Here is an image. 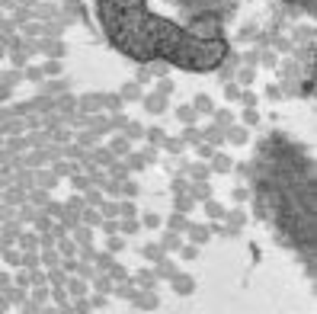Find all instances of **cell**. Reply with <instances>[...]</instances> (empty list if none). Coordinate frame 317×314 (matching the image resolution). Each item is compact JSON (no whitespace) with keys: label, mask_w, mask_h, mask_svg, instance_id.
<instances>
[{"label":"cell","mask_w":317,"mask_h":314,"mask_svg":"<svg viewBox=\"0 0 317 314\" xmlns=\"http://www.w3.org/2000/svg\"><path fill=\"white\" fill-rule=\"evenodd\" d=\"M192 109H199V112H211V100L208 97H196V106Z\"/></svg>","instance_id":"obj_36"},{"label":"cell","mask_w":317,"mask_h":314,"mask_svg":"<svg viewBox=\"0 0 317 314\" xmlns=\"http://www.w3.org/2000/svg\"><path fill=\"white\" fill-rule=\"evenodd\" d=\"M4 298L10 301V304H23V301H26V295H23V289H20V285H16V289L10 285V289H4Z\"/></svg>","instance_id":"obj_19"},{"label":"cell","mask_w":317,"mask_h":314,"mask_svg":"<svg viewBox=\"0 0 317 314\" xmlns=\"http://www.w3.org/2000/svg\"><path fill=\"white\" fill-rule=\"evenodd\" d=\"M29 247L35 250V247H39V241H35V238H23V250H29Z\"/></svg>","instance_id":"obj_46"},{"label":"cell","mask_w":317,"mask_h":314,"mask_svg":"<svg viewBox=\"0 0 317 314\" xmlns=\"http://www.w3.org/2000/svg\"><path fill=\"white\" fill-rule=\"evenodd\" d=\"M202 205H205V215L211 221H224V205L218 202V199H208V202H202Z\"/></svg>","instance_id":"obj_12"},{"label":"cell","mask_w":317,"mask_h":314,"mask_svg":"<svg viewBox=\"0 0 317 314\" xmlns=\"http://www.w3.org/2000/svg\"><path fill=\"white\" fill-rule=\"evenodd\" d=\"M224 218H227V221H231V231L244 228V221H247V215L241 212V208H234V212H224Z\"/></svg>","instance_id":"obj_18"},{"label":"cell","mask_w":317,"mask_h":314,"mask_svg":"<svg viewBox=\"0 0 317 314\" xmlns=\"http://www.w3.org/2000/svg\"><path fill=\"white\" fill-rule=\"evenodd\" d=\"M138 228H141L138 218H122V224H119V231H122V234H138Z\"/></svg>","instance_id":"obj_22"},{"label":"cell","mask_w":317,"mask_h":314,"mask_svg":"<svg viewBox=\"0 0 317 314\" xmlns=\"http://www.w3.org/2000/svg\"><path fill=\"white\" fill-rule=\"evenodd\" d=\"M167 282L173 285V292H176V295H192V292H196V279L186 276V273H180V269H176V273L167 279Z\"/></svg>","instance_id":"obj_2"},{"label":"cell","mask_w":317,"mask_h":314,"mask_svg":"<svg viewBox=\"0 0 317 314\" xmlns=\"http://www.w3.org/2000/svg\"><path fill=\"white\" fill-rule=\"evenodd\" d=\"M106 247H109V254H119V250H125V238H122V234H112V238L106 241Z\"/></svg>","instance_id":"obj_26"},{"label":"cell","mask_w":317,"mask_h":314,"mask_svg":"<svg viewBox=\"0 0 317 314\" xmlns=\"http://www.w3.org/2000/svg\"><path fill=\"white\" fill-rule=\"evenodd\" d=\"M224 141L241 147V144H247V141H250V132H247L244 125H227V128H224Z\"/></svg>","instance_id":"obj_4"},{"label":"cell","mask_w":317,"mask_h":314,"mask_svg":"<svg viewBox=\"0 0 317 314\" xmlns=\"http://www.w3.org/2000/svg\"><path fill=\"white\" fill-rule=\"evenodd\" d=\"M186 215H180V212H173L170 218H167V231H176V234H183V231H186Z\"/></svg>","instance_id":"obj_14"},{"label":"cell","mask_w":317,"mask_h":314,"mask_svg":"<svg viewBox=\"0 0 317 314\" xmlns=\"http://www.w3.org/2000/svg\"><path fill=\"white\" fill-rule=\"evenodd\" d=\"M208 161H211V164H208L211 173H231V157H227V154H218V151H215Z\"/></svg>","instance_id":"obj_7"},{"label":"cell","mask_w":317,"mask_h":314,"mask_svg":"<svg viewBox=\"0 0 317 314\" xmlns=\"http://www.w3.org/2000/svg\"><path fill=\"white\" fill-rule=\"evenodd\" d=\"M29 301H35V304H39V308H42V304H45V301H48V289H35Z\"/></svg>","instance_id":"obj_33"},{"label":"cell","mask_w":317,"mask_h":314,"mask_svg":"<svg viewBox=\"0 0 317 314\" xmlns=\"http://www.w3.org/2000/svg\"><path fill=\"white\" fill-rule=\"evenodd\" d=\"M189 177L196 180V183H205L208 177H211V170H208V164H202V167H192L189 170Z\"/></svg>","instance_id":"obj_25"},{"label":"cell","mask_w":317,"mask_h":314,"mask_svg":"<svg viewBox=\"0 0 317 314\" xmlns=\"http://www.w3.org/2000/svg\"><path fill=\"white\" fill-rule=\"evenodd\" d=\"M87 202H90V205H103V196H96V193H90V196H87Z\"/></svg>","instance_id":"obj_47"},{"label":"cell","mask_w":317,"mask_h":314,"mask_svg":"<svg viewBox=\"0 0 317 314\" xmlns=\"http://www.w3.org/2000/svg\"><path fill=\"white\" fill-rule=\"evenodd\" d=\"M4 260H7L10 266H20V263H23V257L16 254V250H10V254H4Z\"/></svg>","instance_id":"obj_40"},{"label":"cell","mask_w":317,"mask_h":314,"mask_svg":"<svg viewBox=\"0 0 317 314\" xmlns=\"http://www.w3.org/2000/svg\"><path fill=\"white\" fill-rule=\"evenodd\" d=\"M106 304V295H93V301H90V308H103Z\"/></svg>","instance_id":"obj_45"},{"label":"cell","mask_w":317,"mask_h":314,"mask_svg":"<svg viewBox=\"0 0 317 314\" xmlns=\"http://www.w3.org/2000/svg\"><path fill=\"white\" fill-rule=\"evenodd\" d=\"M100 208H103L106 218H119V202H103Z\"/></svg>","instance_id":"obj_31"},{"label":"cell","mask_w":317,"mask_h":314,"mask_svg":"<svg viewBox=\"0 0 317 314\" xmlns=\"http://www.w3.org/2000/svg\"><path fill=\"white\" fill-rule=\"evenodd\" d=\"M119 193L125 196V199H138V186H135V183H128V180H122V189H119Z\"/></svg>","instance_id":"obj_28"},{"label":"cell","mask_w":317,"mask_h":314,"mask_svg":"<svg viewBox=\"0 0 317 314\" xmlns=\"http://www.w3.org/2000/svg\"><path fill=\"white\" fill-rule=\"evenodd\" d=\"M131 285H141V289H157V276L151 269H138L135 276H131Z\"/></svg>","instance_id":"obj_6"},{"label":"cell","mask_w":317,"mask_h":314,"mask_svg":"<svg viewBox=\"0 0 317 314\" xmlns=\"http://www.w3.org/2000/svg\"><path fill=\"white\" fill-rule=\"evenodd\" d=\"M202 141V132L196 125H186V132H183V144H199Z\"/></svg>","instance_id":"obj_20"},{"label":"cell","mask_w":317,"mask_h":314,"mask_svg":"<svg viewBox=\"0 0 317 314\" xmlns=\"http://www.w3.org/2000/svg\"><path fill=\"white\" fill-rule=\"evenodd\" d=\"M176 119L183 122V125H196V119H199V112L192 109V106H180V112H176Z\"/></svg>","instance_id":"obj_15"},{"label":"cell","mask_w":317,"mask_h":314,"mask_svg":"<svg viewBox=\"0 0 317 314\" xmlns=\"http://www.w3.org/2000/svg\"><path fill=\"white\" fill-rule=\"evenodd\" d=\"M125 100H141V90H138V84H128V90L122 93Z\"/></svg>","instance_id":"obj_38"},{"label":"cell","mask_w":317,"mask_h":314,"mask_svg":"<svg viewBox=\"0 0 317 314\" xmlns=\"http://www.w3.org/2000/svg\"><path fill=\"white\" fill-rule=\"evenodd\" d=\"M7 308H10V301L4 298V292H0V314H7Z\"/></svg>","instance_id":"obj_49"},{"label":"cell","mask_w":317,"mask_h":314,"mask_svg":"<svg viewBox=\"0 0 317 314\" xmlns=\"http://www.w3.org/2000/svg\"><path fill=\"white\" fill-rule=\"evenodd\" d=\"M192 205H196V199H192L189 193H183V183H176V212H180V215H186Z\"/></svg>","instance_id":"obj_8"},{"label":"cell","mask_w":317,"mask_h":314,"mask_svg":"<svg viewBox=\"0 0 317 314\" xmlns=\"http://www.w3.org/2000/svg\"><path fill=\"white\" fill-rule=\"evenodd\" d=\"M202 141L205 144H211V147H218L224 141V128L221 125H211V128H205V132H202Z\"/></svg>","instance_id":"obj_9"},{"label":"cell","mask_w":317,"mask_h":314,"mask_svg":"<svg viewBox=\"0 0 317 314\" xmlns=\"http://www.w3.org/2000/svg\"><path fill=\"white\" fill-rule=\"evenodd\" d=\"M128 167L141 170V167H147V164H144V157H141V154H128Z\"/></svg>","instance_id":"obj_35"},{"label":"cell","mask_w":317,"mask_h":314,"mask_svg":"<svg viewBox=\"0 0 317 314\" xmlns=\"http://www.w3.org/2000/svg\"><path fill=\"white\" fill-rule=\"evenodd\" d=\"M144 257H147V260H154V263H157V260L164 257V250L157 247V244H147V247H144Z\"/></svg>","instance_id":"obj_30"},{"label":"cell","mask_w":317,"mask_h":314,"mask_svg":"<svg viewBox=\"0 0 317 314\" xmlns=\"http://www.w3.org/2000/svg\"><path fill=\"white\" fill-rule=\"evenodd\" d=\"M51 282H55V285H64V273H58V269H51Z\"/></svg>","instance_id":"obj_43"},{"label":"cell","mask_w":317,"mask_h":314,"mask_svg":"<svg viewBox=\"0 0 317 314\" xmlns=\"http://www.w3.org/2000/svg\"><path fill=\"white\" fill-rule=\"evenodd\" d=\"M81 215H84V221H87V224H90V228H96V224H103V215H100V212H96V208H84V212H81Z\"/></svg>","instance_id":"obj_24"},{"label":"cell","mask_w":317,"mask_h":314,"mask_svg":"<svg viewBox=\"0 0 317 314\" xmlns=\"http://www.w3.org/2000/svg\"><path fill=\"white\" fill-rule=\"evenodd\" d=\"M241 100H244V106H247V109H253V103H257V97H253V93H244Z\"/></svg>","instance_id":"obj_44"},{"label":"cell","mask_w":317,"mask_h":314,"mask_svg":"<svg viewBox=\"0 0 317 314\" xmlns=\"http://www.w3.org/2000/svg\"><path fill=\"white\" fill-rule=\"evenodd\" d=\"M161 221H164V218L157 215V212H144V218H141V224H144V228H151V231L161 228Z\"/></svg>","instance_id":"obj_21"},{"label":"cell","mask_w":317,"mask_h":314,"mask_svg":"<svg viewBox=\"0 0 317 314\" xmlns=\"http://www.w3.org/2000/svg\"><path fill=\"white\" fill-rule=\"evenodd\" d=\"M138 212H135V205H131V202H122L119 205V218H135Z\"/></svg>","instance_id":"obj_34"},{"label":"cell","mask_w":317,"mask_h":314,"mask_svg":"<svg viewBox=\"0 0 317 314\" xmlns=\"http://www.w3.org/2000/svg\"><path fill=\"white\" fill-rule=\"evenodd\" d=\"M186 189H189V196L196 199V202H208V199H211V186H208V183H196V186H186Z\"/></svg>","instance_id":"obj_13"},{"label":"cell","mask_w":317,"mask_h":314,"mask_svg":"<svg viewBox=\"0 0 317 314\" xmlns=\"http://www.w3.org/2000/svg\"><path fill=\"white\" fill-rule=\"evenodd\" d=\"M224 93H227V100H237V97H241V90H237V87H227Z\"/></svg>","instance_id":"obj_48"},{"label":"cell","mask_w":317,"mask_h":314,"mask_svg":"<svg viewBox=\"0 0 317 314\" xmlns=\"http://www.w3.org/2000/svg\"><path fill=\"white\" fill-rule=\"evenodd\" d=\"M180 257H183V260H196V257H199V247H196V244H183V247H180Z\"/></svg>","instance_id":"obj_29"},{"label":"cell","mask_w":317,"mask_h":314,"mask_svg":"<svg viewBox=\"0 0 317 314\" xmlns=\"http://www.w3.org/2000/svg\"><path fill=\"white\" fill-rule=\"evenodd\" d=\"M157 247L164 250V254H176V250L183 247V234H176V231H167L164 238H161V244Z\"/></svg>","instance_id":"obj_5"},{"label":"cell","mask_w":317,"mask_h":314,"mask_svg":"<svg viewBox=\"0 0 317 314\" xmlns=\"http://www.w3.org/2000/svg\"><path fill=\"white\" fill-rule=\"evenodd\" d=\"M23 314H39V304H35V301H29V298H26V301H23Z\"/></svg>","instance_id":"obj_41"},{"label":"cell","mask_w":317,"mask_h":314,"mask_svg":"<svg viewBox=\"0 0 317 314\" xmlns=\"http://www.w3.org/2000/svg\"><path fill=\"white\" fill-rule=\"evenodd\" d=\"M183 234H186L189 244H196V247H202V244H208V241H211V228H208V224H192V221H189Z\"/></svg>","instance_id":"obj_3"},{"label":"cell","mask_w":317,"mask_h":314,"mask_svg":"<svg viewBox=\"0 0 317 314\" xmlns=\"http://www.w3.org/2000/svg\"><path fill=\"white\" fill-rule=\"evenodd\" d=\"M260 125V112L257 109H244V128H253Z\"/></svg>","instance_id":"obj_27"},{"label":"cell","mask_w":317,"mask_h":314,"mask_svg":"<svg viewBox=\"0 0 317 314\" xmlns=\"http://www.w3.org/2000/svg\"><path fill=\"white\" fill-rule=\"evenodd\" d=\"M39 314H58V308H45V304H42V308H39Z\"/></svg>","instance_id":"obj_50"},{"label":"cell","mask_w":317,"mask_h":314,"mask_svg":"<svg viewBox=\"0 0 317 314\" xmlns=\"http://www.w3.org/2000/svg\"><path fill=\"white\" fill-rule=\"evenodd\" d=\"M64 292H70L74 298H84V295H87V282H84V279H70Z\"/></svg>","instance_id":"obj_17"},{"label":"cell","mask_w":317,"mask_h":314,"mask_svg":"<svg viewBox=\"0 0 317 314\" xmlns=\"http://www.w3.org/2000/svg\"><path fill=\"white\" fill-rule=\"evenodd\" d=\"M61 254H64V257H74L77 247H74V244H61Z\"/></svg>","instance_id":"obj_42"},{"label":"cell","mask_w":317,"mask_h":314,"mask_svg":"<svg viewBox=\"0 0 317 314\" xmlns=\"http://www.w3.org/2000/svg\"><path fill=\"white\" fill-rule=\"evenodd\" d=\"M144 109L154 112V116H157V112H164L167 109V97H164V93H151V97H144Z\"/></svg>","instance_id":"obj_10"},{"label":"cell","mask_w":317,"mask_h":314,"mask_svg":"<svg viewBox=\"0 0 317 314\" xmlns=\"http://www.w3.org/2000/svg\"><path fill=\"white\" fill-rule=\"evenodd\" d=\"M128 151H131V141H128L125 135H122V138H112V144H109V154H128Z\"/></svg>","instance_id":"obj_16"},{"label":"cell","mask_w":317,"mask_h":314,"mask_svg":"<svg viewBox=\"0 0 317 314\" xmlns=\"http://www.w3.org/2000/svg\"><path fill=\"white\" fill-rule=\"evenodd\" d=\"M144 135V125H138V122H125V138L128 141H135V138Z\"/></svg>","instance_id":"obj_23"},{"label":"cell","mask_w":317,"mask_h":314,"mask_svg":"<svg viewBox=\"0 0 317 314\" xmlns=\"http://www.w3.org/2000/svg\"><path fill=\"white\" fill-rule=\"evenodd\" d=\"M144 135H147V141H151V144H161V141H164V132H161V128H144Z\"/></svg>","instance_id":"obj_32"},{"label":"cell","mask_w":317,"mask_h":314,"mask_svg":"<svg viewBox=\"0 0 317 314\" xmlns=\"http://www.w3.org/2000/svg\"><path fill=\"white\" fill-rule=\"evenodd\" d=\"M128 301L135 304L138 311H157V308H161V298H157L154 289H135V295H131Z\"/></svg>","instance_id":"obj_1"},{"label":"cell","mask_w":317,"mask_h":314,"mask_svg":"<svg viewBox=\"0 0 317 314\" xmlns=\"http://www.w3.org/2000/svg\"><path fill=\"white\" fill-rule=\"evenodd\" d=\"M176 273V266H173V260H167V257H161V260H157V263H154V276L157 279H170Z\"/></svg>","instance_id":"obj_11"},{"label":"cell","mask_w":317,"mask_h":314,"mask_svg":"<svg viewBox=\"0 0 317 314\" xmlns=\"http://www.w3.org/2000/svg\"><path fill=\"white\" fill-rule=\"evenodd\" d=\"M231 196H234V202H247V199H250V189H244V186H237V189H234V193H231Z\"/></svg>","instance_id":"obj_37"},{"label":"cell","mask_w":317,"mask_h":314,"mask_svg":"<svg viewBox=\"0 0 317 314\" xmlns=\"http://www.w3.org/2000/svg\"><path fill=\"white\" fill-rule=\"evenodd\" d=\"M196 147H199V157H205V161H208L211 154H215V147H211V144H205V141H199Z\"/></svg>","instance_id":"obj_39"}]
</instances>
